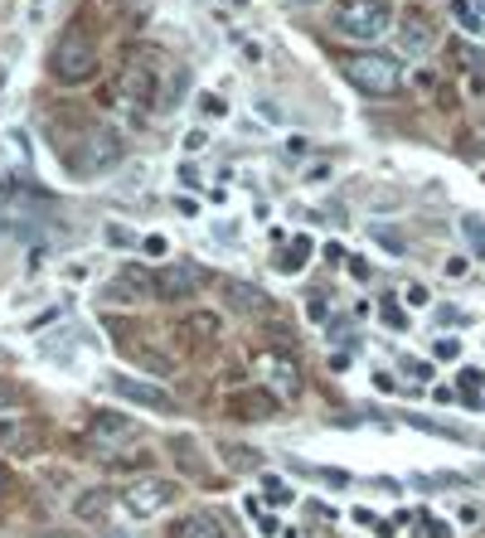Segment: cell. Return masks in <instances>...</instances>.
<instances>
[{
  "label": "cell",
  "mask_w": 485,
  "mask_h": 538,
  "mask_svg": "<svg viewBox=\"0 0 485 538\" xmlns=\"http://www.w3.org/2000/svg\"><path fill=\"white\" fill-rule=\"evenodd\" d=\"M229 456L233 471H257V451H247V447H233V451H223Z\"/></svg>",
  "instance_id": "obj_27"
},
{
  "label": "cell",
  "mask_w": 485,
  "mask_h": 538,
  "mask_svg": "<svg viewBox=\"0 0 485 538\" xmlns=\"http://www.w3.org/2000/svg\"><path fill=\"white\" fill-rule=\"evenodd\" d=\"M253 519H257V529H263L267 538H272V534H281V529H277V519H272V514H253Z\"/></svg>",
  "instance_id": "obj_43"
},
{
  "label": "cell",
  "mask_w": 485,
  "mask_h": 538,
  "mask_svg": "<svg viewBox=\"0 0 485 538\" xmlns=\"http://www.w3.org/2000/svg\"><path fill=\"white\" fill-rule=\"evenodd\" d=\"M102 301H108V306H136V301H146V296H141L126 277H117V282L102 286Z\"/></svg>",
  "instance_id": "obj_18"
},
{
  "label": "cell",
  "mask_w": 485,
  "mask_h": 538,
  "mask_svg": "<svg viewBox=\"0 0 485 538\" xmlns=\"http://www.w3.org/2000/svg\"><path fill=\"white\" fill-rule=\"evenodd\" d=\"M223 301H229L233 310H243V316H267V310H272V296L263 291V286L238 282V277L223 282Z\"/></svg>",
  "instance_id": "obj_13"
},
{
  "label": "cell",
  "mask_w": 485,
  "mask_h": 538,
  "mask_svg": "<svg viewBox=\"0 0 485 538\" xmlns=\"http://www.w3.org/2000/svg\"><path fill=\"white\" fill-rule=\"evenodd\" d=\"M49 68H54V78H58V82H68V88L88 82V78L102 68L98 34H92V20H88V15L74 20V25L58 34V44H54V54H49Z\"/></svg>",
  "instance_id": "obj_2"
},
{
  "label": "cell",
  "mask_w": 485,
  "mask_h": 538,
  "mask_svg": "<svg viewBox=\"0 0 485 538\" xmlns=\"http://www.w3.org/2000/svg\"><path fill=\"white\" fill-rule=\"evenodd\" d=\"M263 490H267V499H272V505H277V509L297 499V495H291V485L281 481V475H263Z\"/></svg>",
  "instance_id": "obj_24"
},
{
  "label": "cell",
  "mask_w": 485,
  "mask_h": 538,
  "mask_svg": "<svg viewBox=\"0 0 485 538\" xmlns=\"http://www.w3.org/2000/svg\"><path fill=\"white\" fill-rule=\"evenodd\" d=\"M10 437H15V427H10V422H0V441H10Z\"/></svg>",
  "instance_id": "obj_47"
},
{
  "label": "cell",
  "mask_w": 485,
  "mask_h": 538,
  "mask_svg": "<svg viewBox=\"0 0 485 538\" xmlns=\"http://www.w3.org/2000/svg\"><path fill=\"white\" fill-rule=\"evenodd\" d=\"M49 5H54V0H34V5L25 10V20H30V25H39V20L49 15Z\"/></svg>",
  "instance_id": "obj_35"
},
{
  "label": "cell",
  "mask_w": 485,
  "mask_h": 538,
  "mask_svg": "<svg viewBox=\"0 0 485 538\" xmlns=\"http://www.w3.org/2000/svg\"><path fill=\"white\" fill-rule=\"evenodd\" d=\"M350 277H354V282H369V277H374L369 262H364V257H350Z\"/></svg>",
  "instance_id": "obj_36"
},
{
  "label": "cell",
  "mask_w": 485,
  "mask_h": 538,
  "mask_svg": "<svg viewBox=\"0 0 485 538\" xmlns=\"http://www.w3.org/2000/svg\"><path fill=\"white\" fill-rule=\"evenodd\" d=\"M5 490H10V471L0 465V499H5Z\"/></svg>",
  "instance_id": "obj_46"
},
{
  "label": "cell",
  "mask_w": 485,
  "mask_h": 538,
  "mask_svg": "<svg viewBox=\"0 0 485 538\" xmlns=\"http://www.w3.org/2000/svg\"><path fill=\"white\" fill-rule=\"evenodd\" d=\"M204 146H209V136H204V131H189V136H185V151H189V155H199Z\"/></svg>",
  "instance_id": "obj_37"
},
{
  "label": "cell",
  "mask_w": 485,
  "mask_h": 538,
  "mask_svg": "<svg viewBox=\"0 0 485 538\" xmlns=\"http://www.w3.org/2000/svg\"><path fill=\"white\" fill-rule=\"evenodd\" d=\"M277 408H281V398L272 388H238V393H229V412L243 417V422H267V417H277Z\"/></svg>",
  "instance_id": "obj_9"
},
{
  "label": "cell",
  "mask_w": 485,
  "mask_h": 538,
  "mask_svg": "<svg viewBox=\"0 0 485 538\" xmlns=\"http://www.w3.org/2000/svg\"><path fill=\"white\" fill-rule=\"evenodd\" d=\"M432 354H437V359H461V340H452V334H442V340L432 344Z\"/></svg>",
  "instance_id": "obj_30"
},
{
  "label": "cell",
  "mask_w": 485,
  "mask_h": 538,
  "mask_svg": "<svg viewBox=\"0 0 485 538\" xmlns=\"http://www.w3.org/2000/svg\"><path fill=\"white\" fill-rule=\"evenodd\" d=\"M209 277H204V267L199 262H165V267L156 272V301H189V296L199 291Z\"/></svg>",
  "instance_id": "obj_7"
},
{
  "label": "cell",
  "mask_w": 485,
  "mask_h": 538,
  "mask_svg": "<svg viewBox=\"0 0 485 538\" xmlns=\"http://www.w3.org/2000/svg\"><path fill=\"white\" fill-rule=\"evenodd\" d=\"M306 5H316V0H306Z\"/></svg>",
  "instance_id": "obj_48"
},
{
  "label": "cell",
  "mask_w": 485,
  "mask_h": 538,
  "mask_svg": "<svg viewBox=\"0 0 485 538\" xmlns=\"http://www.w3.org/2000/svg\"><path fill=\"white\" fill-rule=\"evenodd\" d=\"M437 44V25L428 10H403V20H398V49L403 54H428Z\"/></svg>",
  "instance_id": "obj_11"
},
{
  "label": "cell",
  "mask_w": 485,
  "mask_h": 538,
  "mask_svg": "<svg viewBox=\"0 0 485 538\" xmlns=\"http://www.w3.org/2000/svg\"><path fill=\"white\" fill-rule=\"evenodd\" d=\"M108 509H112V490L108 485H92V490H82V495L74 499V519H82V524L108 519Z\"/></svg>",
  "instance_id": "obj_15"
},
{
  "label": "cell",
  "mask_w": 485,
  "mask_h": 538,
  "mask_svg": "<svg viewBox=\"0 0 485 538\" xmlns=\"http://www.w3.org/2000/svg\"><path fill=\"white\" fill-rule=\"evenodd\" d=\"M141 247H146V253H151V257H165V247H170V243H165V238H160V233H151V238H146V243H141Z\"/></svg>",
  "instance_id": "obj_38"
},
{
  "label": "cell",
  "mask_w": 485,
  "mask_h": 538,
  "mask_svg": "<svg viewBox=\"0 0 485 538\" xmlns=\"http://www.w3.org/2000/svg\"><path fill=\"white\" fill-rule=\"evenodd\" d=\"M408 374H418V384H422V378H432V364H418V359H412Z\"/></svg>",
  "instance_id": "obj_44"
},
{
  "label": "cell",
  "mask_w": 485,
  "mask_h": 538,
  "mask_svg": "<svg viewBox=\"0 0 485 538\" xmlns=\"http://www.w3.org/2000/svg\"><path fill=\"white\" fill-rule=\"evenodd\" d=\"M456 151L466 155V161H481V155H485V117L461 131V146H456Z\"/></svg>",
  "instance_id": "obj_21"
},
{
  "label": "cell",
  "mask_w": 485,
  "mask_h": 538,
  "mask_svg": "<svg viewBox=\"0 0 485 538\" xmlns=\"http://www.w3.org/2000/svg\"><path fill=\"white\" fill-rule=\"evenodd\" d=\"M442 272H446L452 282H461V277L471 272V262H466V257H446V267H442Z\"/></svg>",
  "instance_id": "obj_33"
},
{
  "label": "cell",
  "mask_w": 485,
  "mask_h": 538,
  "mask_svg": "<svg viewBox=\"0 0 485 538\" xmlns=\"http://www.w3.org/2000/svg\"><path fill=\"white\" fill-rule=\"evenodd\" d=\"M102 243L108 247H136V233L126 229V223H108V229H102Z\"/></svg>",
  "instance_id": "obj_26"
},
{
  "label": "cell",
  "mask_w": 485,
  "mask_h": 538,
  "mask_svg": "<svg viewBox=\"0 0 485 538\" xmlns=\"http://www.w3.org/2000/svg\"><path fill=\"white\" fill-rule=\"evenodd\" d=\"M306 310H311V320H330V306H325V296H311V306H306Z\"/></svg>",
  "instance_id": "obj_39"
},
{
  "label": "cell",
  "mask_w": 485,
  "mask_h": 538,
  "mask_svg": "<svg viewBox=\"0 0 485 538\" xmlns=\"http://www.w3.org/2000/svg\"><path fill=\"white\" fill-rule=\"evenodd\" d=\"M335 30L354 44H374L394 30V5L388 0H335Z\"/></svg>",
  "instance_id": "obj_4"
},
{
  "label": "cell",
  "mask_w": 485,
  "mask_h": 538,
  "mask_svg": "<svg viewBox=\"0 0 485 538\" xmlns=\"http://www.w3.org/2000/svg\"><path fill=\"white\" fill-rule=\"evenodd\" d=\"M456 384H461V398H481V393H485V369L466 364V369L456 374Z\"/></svg>",
  "instance_id": "obj_23"
},
{
  "label": "cell",
  "mask_w": 485,
  "mask_h": 538,
  "mask_svg": "<svg viewBox=\"0 0 485 538\" xmlns=\"http://www.w3.org/2000/svg\"><path fill=\"white\" fill-rule=\"evenodd\" d=\"M199 112H204V117H223V112H229V102H223L219 92H199Z\"/></svg>",
  "instance_id": "obj_29"
},
{
  "label": "cell",
  "mask_w": 485,
  "mask_h": 538,
  "mask_svg": "<svg viewBox=\"0 0 485 538\" xmlns=\"http://www.w3.org/2000/svg\"><path fill=\"white\" fill-rule=\"evenodd\" d=\"M311 253H316V243H311L306 233H297L291 243H281V253H277V272H287V277H291V272H301L306 262H311Z\"/></svg>",
  "instance_id": "obj_16"
},
{
  "label": "cell",
  "mask_w": 485,
  "mask_h": 538,
  "mask_svg": "<svg viewBox=\"0 0 485 538\" xmlns=\"http://www.w3.org/2000/svg\"><path fill=\"white\" fill-rule=\"evenodd\" d=\"M340 68H345V78H350L359 92H369V98H394V92L403 88V64H398L394 54L359 49V54H345V58H340Z\"/></svg>",
  "instance_id": "obj_3"
},
{
  "label": "cell",
  "mask_w": 485,
  "mask_h": 538,
  "mask_svg": "<svg viewBox=\"0 0 485 538\" xmlns=\"http://www.w3.org/2000/svg\"><path fill=\"white\" fill-rule=\"evenodd\" d=\"M175 499V485L170 481H156V475H141V481H132L126 485V495H122V505H126V514H156V509H165Z\"/></svg>",
  "instance_id": "obj_8"
},
{
  "label": "cell",
  "mask_w": 485,
  "mask_h": 538,
  "mask_svg": "<svg viewBox=\"0 0 485 538\" xmlns=\"http://www.w3.org/2000/svg\"><path fill=\"white\" fill-rule=\"evenodd\" d=\"M160 58L156 54H146V58H126V68H122V78H117V88L126 92L132 102L141 107H156L160 102Z\"/></svg>",
  "instance_id": "obj_5"
},
{
  "label": "cell",
  "mask_w": 485,
  "mask_h": 538,
  "mask_svg": "<svg viewBox=\"0 0 485 538\" xmlns=\"http://www.w3.org/2000/svg\"><path fill=\"white\" fill-rule=\"evenodd\" d=\"M452 15L461 20V30H466V34H485V15L471 5V0H452Z\"/></svg>",
  "instance_id": "obj_22"
},
{
  "label": "cell",
  "mask_w": 485,
  "mask_h": 538,
  "mask_svg": "<svg viewBox=\"0 0 485 538\" xmlns=\"http://www.w3.org/2000/svg\"><path fill=\"white\" fill-rule=\"evenodd\" d=\"M461 238H466V247L476 257H485V213H466L461 219Z\"/></svg>",
  "instance_id": "obj_20"
},
{
  "label": "cell",
  "mask_w": 485,
  "mask_h": 538,
  "mask_svg": "<svg viewBox=\"0 0 485 538\" xmlns=\"http://www.w3.org/2000/svg\"><path fill=\"white\" fill-rule=\"evenodd\" d=\"M108 384H112V393H117V398L136 403V408H146V412H160V417H170L175 408H180V403H175L170 393H165V388L156 384V378H132V374H112Z\"/></svg>",
  "instance_id": "obj_6"
},
{
  "label": "cell",
  "mask_w": 485,
  "mask_h": 538,
  "mask_svg": "<svg viewBox=\"0 0 485 538\" xmlns=\"http://www.w3.org/2000/svg\"><path fill=\"white\" fill-rule=\"evenodd\" d=\"M136 364L146 369L151 378H170V374H175V359L160 354V350H136Z\"/></svg>",
  "instance_id": "obj_19"
},
{
  "label": "cell",
  "mask_w": 485,
  "mask_h": 538,
  "mask_svg": "<svg viewBox=\"0 0 485 538\" xmlns=\"http://www.w3.org/2000/svg\"><path fill=\"white\" fill-rule=\"evenodd\" d=\"M422 524H428V538H452V529L442 519H422Z\"/></svg>",
  "instance_id": "obj_42"
},
{
  "label": "cell",
  "mask_w": 485,
  "mask_h": 538,
  "mask_svg": "<svg viewBox=\"0 0 485 538\" xmlns=\"http://www.w3.org/2000/svg\"><path fill=\"white\" fill-rule=\"evenodd\" d=\"M374 388H378V393H394L398 384H394V378H388V374H374Z\"/></svg>",
  "instance_id": "obj_45"
},
{
  "label": "cell",
  "mask_w": 485,
  "mask_h": 538,
  "mask_svg": "<svg viewBox=\"0 0 485 538\" xmlns=\"http://www.w3.org/2000/svg\"><path fill=\"white\" fill-rule=\"evenodd\" d=\"M219 330H223V320L214 316V310H189V316H185V334H189V340H199V344L219 340Z\"/></svg>",
  "instance_id": "obj_17"
},
{
  "label": "cell",
  "mask_w": 485,
  "mask_h": 538,
  "mask_svg": "<svg viewBox=\"0 0 485 538\" xmlns=\"http://www.w3.org/2000/svg\"><path fill=\"white\" fill-rule=\"evenodd\" d=\"M306 151H311V141H306V136H287V155H306Z\"/></svg>",
  "instance_id": "obj_41"
},
{
  "label": "cell",
  "mask_w": 485,
  "mask_h": 538,
  "mask_svg": "<svg viewBox=\"0 0 485 538\" xmlns=\"http://www.w3.org/2000/svg\"><path fill=\"white\" fill-rule=\"evenodd\" d=\"M257 374H263L272 388H281L287 398H291V393H301V374H297V364H291V359L281 354V350H263V354H257Z\"/></svg>",
  "instance_id": "obj_12"
},
{
  "label": "cell",
  "mask_w": 485,
  "mask_h": 538,
  "mask_svg": "<svg viewBox=\"0 0 485 538\" xmlns=\"http://www.w3.org/2000/svg\"><path fill=\"white\" fill-rule=\"evenodd\" d=\"M10 408H20V388L0 378V412H10Z\"/></svg>",
  "instance_id": "obj_31"
},
{
  "label": "cell",
  "mask_w": 485,
  "mask_h": 538,
  "mask_svg": "<svg viewBox=\"0 0 485 538\" xmlns=\"http://www.w3.org/2000/svg\"><path fill=\"white\" fill-rule=\"evenodd\" d=\"M374 238H378V243L388 247V253H398V257L408 253V238L398 233V229H388V223H374Z\"/></svg>",
  "instance_id": "obj_25"
},
{
  "label": "cell",
  "mask_w": 485,
  "mask_h": 538,
  "mask_svg": "<svg viewBox=\"0 0 485 538\" xmlns=\"http://www.w3.org/2000/svg\"><path fill=\"white\" fill-rule=\"evenodd\" d=\"M403 296H408V306H418V310H422V306L432 301V296H428V286H422V282H412V286H408Z\"/></svg>",
  "instance_id": "obj_32"
},
{
  "label": "cell",
  "mask_w": 485,
  "mask_h": 538,
  "mask_svg": "<svg viewBox=\"0 0 485 538\" xmlns=\"http://www.w3.org/2000/svg\"><path fill=\"white\" fill-rule=\"evenodd\" d=\"M58 161L74 175H102L122 161V136L108 122H92V117H74L68 136H58Z\"/></svg>",
  "instance_id": "obj_1"
},
{
  "label": "cell",
  "mask_w": 485,
  "mask_h": 538,
  "mask_svg": "<svg viewBox=\"0 0 485 538\" xmlns=\"http://www.w3.org/2000/svg\"><path fill=\"white\" fill-rule=\"evenodd\" d=\"M132 437H136V422H132V417H122V412H92L88 417V441H92V447H102V451L122 447V441H132Z\"/></svg>",
  "instance_id": "obj_10"
},
{
  "label": "cell",
  "mask_w": 485,
  "mask_h": 538,
  "mask_svg": "<svg viewBox=\"0 0 485 538\" xmlns=\"http://www.w3.org/2000/svg\"><path fill=\"white\" fill-rule=\"evenodd\" d=\"M112 471H151V451H132V456H117Z\"/></svg>",
  "instance_id": "obj_28"
},
{
  "label": "cell",
  "mask_w": 485,
  "mask_h": 538,
  "mask_svg": "<svg viewBox=\"0 0 485 538\" xmlns=\"http://www.w3.org/2000/svg\"><path fill=\"white\" fill-rule=\"evenodd\" d=\"M384 320H388L394 330H403V325H408V316H403V310H398L394 301H384Z\"/></svg>",
  "instance_id": "obj_34"
},
{
  "label": "cell",
  "mask_w": 485,
  "mask_h": 538,
  "mask_svg": "<svg viewBox=\"0 0 485 538\" xmlns=\"http://www.w3.org/2000/svg\"><path fill=\"white\" fill-rule=\"evenodd\" d=\"M170 538H229V529L214 519V514H185V519H175L170 524Z\"/></svg>",
  "instance_id": "obj_14"
},
{
  "label": "cell",
  "mask_w": 485,
  "mask_h": 538,
  "mask_svg": "<svg viewBox=\"0 0 485 538\" xmlns=\"http://www.w3.org/2000/svg\"><path fill=\"white\" fill-rule=\"evenodd\" d=\"M325 262H335V267H340V262H350V253L340 243H325Z\"/></svg>",
  "instance_id": "obj_40"
}]
</instances>
